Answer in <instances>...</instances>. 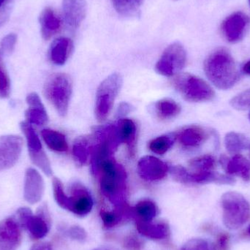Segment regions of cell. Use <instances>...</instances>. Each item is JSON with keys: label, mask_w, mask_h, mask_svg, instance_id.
I'll return each instance as SVG.
<instances>
[{"label": "cell", "mask_w": 250, "mask_h": 250, "mask_svg": "<svg viewBox=\"0 0 250 250\" xmlns=\"http://www.w3.org/2000/svg\"><path fill=\"white\" fill-rule=\"evenodd\" d=\"M41 135L50 149L57 152H65L68 149L67 140L61 132L54 129H42Z\"/></svg>", "instance_id": "25"}, {"label": "cell", "mask_w": 250, "mask_h": 250, "mask_svg": "<svg viewBox=\"0 0 250 250\" xmlns=\"http://www.w3.org/2000/svg\"><path fill=\"white\" fill-rule=\"evenodd\" d=\"M95 250H109V249H97Z\"/></svg>", "instance_id": "47"}, {"label": "cell", "mask_w": 250, "mask_h": 250, "mask_svg": "<svg viewBox=\"0 0 250 250\" xmlns=\"http://www.w3.org/2000/svg\"><path fill=\"white\" fill-rule=\"evenodd\" d=\"M248 233H249L250 236V226L249 228H248Z\"/></svg>", "instance_id": "48"}, {"label": "cell", "mask_w": 250, "mask_h": 250, "mask_svg": "<svg viewBox=\"0 0 250 250\" xmlns=\"http://www.w3.org/2000/svg\"><path fill=\"white\" fill-rule=\"evenodd\" d=\"M186 62L187 53L183 45L180 42H173L163 51L155 70L163 76H176L185 67Z\"/></svg>", "instance_id": "7"}, {"label": "cell", "mask_w": 250, "mask_h": 250, "mask_svg": "<svg viewBox=\"0 0 250 250\" xmlns=\"http://www.w3.org/2000/svg\"><path fill=\"white\" fill-rule=\"evenodd\" d=\"M23 140L17 135L0 137V171L13 167L21 154Z\"/></svg>", "instance_id": "11"}, {"label": "cell", "mask_w": 250, "mask_h": 250, "mask_svg": "<svg viewBox=\"0 0 250 250\" xmlns=\"http://www.w3.org/2000/svg\"><path fill=\"white\" fill-rule=\"evenodd\" d=\"M63 17L70 29H77L84 20L87 12L86 0H63Z\"/></svg>", "instance_id": "15"}, {"label": "cell", "mask_w": 250, "mask_h": 250, "mask_svg": "<svg viewBox=\"0 0 250 250\" xmlns=\"http://www.w3.org/2000/svg\"><path fill=\"white\" fill-rule=\"evenodd\" d=\"M229 236L227 234H221L218 238V248L220 250H227L229 247Z\"/></svg>", "instance_id": "43"}, {"label": "cell", "mask_w": 250, "mask_h": 250, "mask_svg": "<svg viewBox=\"0 0 250 250\" xmlns=\"http://www.w3.org/2000/svg\"></svg>", "instance_id": "52"}, {"label": "cell", "mask_w": 250, "mask_h": 250, "mask_svg": "<svg viewBox=\"0 0 250 250\" xmlns=\"http://www.w3.org/2000/svg\"><path fill=\"white\" fill-rule=\"evenodd\" d=\"M204 70L211 83L220 89H230L239 80L234 60L225 48H219L207 57Z\"/></svg>", "instance_id": "1"}, {"label": "cell", "mask_w": 250, "mask_h": 250, "mask_svg": "<svg viewBox=\"0 0 250 250\" xmlns=\"http://www.w3.org/2000/svg\"><path fill=\"white\" fill-rule=\"evenodd\" d=\"M175 140L176 135L175 136L168 135H161L151 140L148 143V148L155 154H164L173 146Z\"/></svg>", "instance_id": "30"}, {"label": "cell", "mask_w": 250, "mask_h": 250, "mask_svg": "<svg viewBox=\"0 0 250 250\" xmlns=\"http://www.w3.org/2000/svg\"><path fill=\"white\" fill-rule=\"evenodd\" d=\"M44 182L41 175L35 169L28 168L25 174L24 198L30 204L39 202L43 195Z\"/></svg>", "instance_id": "16"}, {"label": "cell", "mask_w": 250, "mask_h": 250, "mask_svg": "<svg viewBox=\"0 0 250 250\" xmlns=\"http://www.w3.org/2000/svg\"><path fill=\"white\" fill-rule=\"evenodd\" d=\"M21 128L26 138L29 156L32 163L41 169L45 175L51 176L53 173L51 163L42 148V144L38 134L32 125L26 122L21 123Z\"/></svg>", "instance_id": "9"}, {"label": "cell", "mask_w": 250, "mask_h": 250, "mask_svg": "<svg viewBox=\"0 0 250 250\" xmlns=\"http://www.w3.org/2000/svg\"><path fill=\"white\" fill-rule=\"evenodd\" d=\"M136 227L138 232L146 237L152 239H163L169 234V228L165 223H151V222L138 220Z\"/></svg>", "instance_id": "24"}, {"label": "cell", "mask_w": 250, "mask_h": 250, "mask_svg": "<svg viewBox=\"0 0 250 250\" xmlns=\"http://www.w3.org/2000/svg\"><path fill=\"white\" fill-rule=\"evenodd\" d=\"M72 92L71 79L65 73L52 75L44 87L45 97L62 117L67 115Z\"/></svg>", "instance_id": "5"}, {"label": "cell", "mask_w": 250, "mask_h": 250, "mask_svg": "<svg viewBox=\"0 0 250 250\" xmlns=\"http://www.w3.org/2000/svg\"><path fill=\"white\" fill-rule=\"evenodd\" d=\"M41 35L45 41H48L61 30V18L51 7H45L40 16Z\"/></svg>", "instance_id": "20"}, {"label": "cell", "mask_w": 250, "mask_h": 250, "mask_svg": "<svg viewBox=\"0 0 250 250\" xmlns=\"http://www.w3.org/2000/svg\"><path fill=\"white\" fill-rule=\"evenodd\" d=\"M181 250H218V248L211 241L195 238L187 242Z\"/></svg>", "instance_id": "33"}, {"label": "cell", "mask_w": 250, "mask_h": 250, "mask_svg": "<svg viewBox=\"0 0 250 250\" xmlns=\"http://www.w3.org/2000/svg\"><path fill=\"white\" fill-rule=\"evenodd\" d=\"M250 23V17L245 13L239 11L232 13L222 23L223 36L232 43L239 42L243 39Z\"/></svg>", "instance_id": "12"}, {"label": "cell", "mask_w": 250, "mask_h": 250, "mask_svg": "<svg viewBox=\"0 0 250 250\" xmlns=\"http://www.w3.org/2000/svg\"><path fill=\"white\" fill-rule=\"evenodd\" d=\"M92 207L93 200L89 190L82 184H73L70 196H67L65 209L78 216H86L92 211Z\"/></svg>", "instance_id": "10"}, {"label": "cell", "mask_w": 250, "mask_h": 250, "mask_svg": "<svg viewBox=\"0 0 250 250\" xmlns=\"http://www.w3.org/2000/svg\"><path fill=\"white\" fill-rule=\"evenodd\" d=\"M189 166L195 172L213 171L215 168L216 160L214 156L205 154L192 159Z\"/></svg>", "instance_id": "31"}, {"label": "cell", "mask_w": 250, "mask_h": 250, "mask_svg": "<svg viewBox=\"0 0 250 250\" xmlns=\"http://www.w3.org/2000/svg\"><path fill=\"white\" fill-rule=\"evenodd\" d=\"M123 82L121 75L113 73L100 84L95 101V117L98 121H105L109 116Z\"/></svg>", "instance_id": "6"}, {"label": "cell", "mask_w": 250, "mask_h": 250, "mask_svg": "<svg viewBox=\"0 0 250 250\" xmlns=\"http://www.w3.org/2000/svg\"><path fill=\"white\" fill-rule=\"evenodd\" d=\"M121 207V206H120ZM122 209V207H121ZM101 218L104 222V226L106 228L114 227L118 224L123 217L122 210L120 211H106L102 210L101 212Z\"/></svg>", "instance_id": "36"}, {"label": "cell", "mask_w": 250, "mask_h": 250, "mask_svg": "<svg viewBox=\"0 0 250 250\" xmlns=\"http://www.w3.org/2000/svg\"><path fill=\"white\" fill-rule=\"evenodd\" d=\"M172 85L184 99L189 102H207L215 96L208 83L190 73H178L172 79Z\"/></svg>", "instance_id": "3"}, {"label": "cell", "mask_w": 250, "mask_h": 250, "mask_svg": "<svg viewBox=\"0 0 250 250\" xmlns=\"http://www.w3.org/2000/svg\"><path fill=\"white\" fill-rule=\"evenodd\" d=\"M221 201L223 223L227 229L237 230L246 224L250 218V205L242 194L226 192Z\"/></svg>", "instance_id": "4"}, {"label": "cell", "mask_w": 250, "mask_h": 250, "mask_svg": "<svg viewBox=\"0 0 250 250\" xmlns=\"http://www.w3.org/2000/svg\"><path fill=\"white\" fill-rule=\"evenodd\" d=\"M17 214L19 216V224L23 228L26 229V224L29 221L30 217L33 215L32 211L29 208L23 207V208H19L17 211Z\"/></svg>", "instance_id": "38"}, {"label": "cell", "mask_w": 250, "mask_h": 250, "mask_svg": "<svg viewBox=\"0 0 250 250\" xmlns=\"http://www.w3.org/2000/svg\"><path fill=\"white\" fill-rule=\"evenodd\" d=\"M68 234L71 239L79 241L85 240L87 236L84 229L79 226H73L70 228V230H68Z\"/></svg>", "instance_id": "39"}, {"label": "cell", "mask_w": 250, "mask_h": 250, "mask_svg": "<svg viewBox=\"0 0 250 250\" xmlns=\"http://www.w3.org/2000/svg\"><path fill=\"white\" fill-rule=\"evenodd\" d=\"M249 118H250V114H249Z\"/></svg>", "instance_id": "50"}, {"label": "cell", "mask_w": 250, "mask_h": 250, "mask_svg": "<svg viewBox=\"0 0 250 250\" xmlns=\"http://www.w3.org/2000/svg\"><path fill=\"white\" fill-rule=\"evenodd\" d=\"M51 227L49 213L45 206L38 208L36 215H32L26 224L31 237L34 239H41L48 234Z\"/></svg>", "instance_id": "17"}, {"label": "cell", "mask_w": 250, "mask_h": 250, "mask_svg": "<svg viewBox=\"0 0 250 250\" xmlns=\"http://www.w3.org/2000/svg\"><path fill=\"white\" fill-rule=\"evenodd\" d=\"M169 171L166 163L153 156H145L138 163V172L143 179L148 182L164 179Z\"/></svg>", "instance_id": "13"}, {"label": "cell", "mask_w": 250, "mask_h": 250, "mask_svg": "<svg viewBox=\"0 0 250 250\" xmlns=\"http://www.w3.org/2000/svg\"><path fill=\"white\" fill-rule=\"evenodd\" d=\"M230 105L235 109L240 110V111L249 109L250 108V89L236 95L230 101Z\"/></svg>", "instance_id": "35"}, {"label": "cell", "mask_w": 250, "mask_h": 250, "mask_svg": "<svg viewBox=\"0 0 250 250\" xmlns=\"http://www.w3.org/2000/svg\"><path fill=\"white\" fill-rule=\"evenodd\" d=\"M17 42V35L14 33L8 34L6 35L1 42L0 45V54L1 55H10L16 46Z\"/></svg>", "instance_id": "37"}, {"label": "cell", "mask_w": 250, "mask_h": 250, "mask_svg": "<svg viewBox=\"0 0 250 250\" xmlns=\"http://www.w3.org/2000/svg\"><path fill=\"white\" fill-rule=\"evenodd\" d=\"M93 143H96L95 137H79L75 141L73 146V155L79 166L86 164L93 148Z\"/></svg>", "instance_id": "23"}, {"label": "cell", "mask_w": 250, "mask_h": 250, "mask_svg": "<svg viewBox=\"0 0 250 250\" xmlns=\"http://www.w3.org/2000/svg\"><path fill=\"white\" fill-rule=\"evenodd\" d=\"M73 49V42L66 37L57 38L51 43L49 48V58L57 65L65 64Z\"/></svg>", "instance_id": "21"}, {"label": "cell", "mask_w": 250, "mask_h": 250, "mask_svg": "<svg viewBox=\"0 0 250 250\" xmlns=\"http://www.w3.org/2000/svg\"><path fill=\"white\" fill-rule=\"evenodd\" d=\"M30 250H52V247L48 242H41L33 245Z\"/></svg>", "instance_id": "44"}, {"label": "cell", "mask_w": 250, "mask_h": 250, "mask_svg": "<svg viewBox=\"0 0 250 250\" xmlns=\"http://www.w3.org/2000/svg\"><path fill=\"white\" fill-rule=\"evenodd\" d=\"M208 138V133L202 126L191 125L184 128L176 135L181 144L186 148H197Z\"/></svg>", "instance_id": "19"}, {"label": "cell", "mask_w": 250, "mask_h": 250, "mask_svg": "<svg viewBox=\"0 0 250 250\" xmlns=\"http://www.w3.org/2000/svg\"><path fill=\"white\" fill-rule=\"evenodd\" d=\"M173 1H179V0H173Z\"/></svg>", "instance_id": "49"}, {"label": "cell", "mask_w": 250, "mask_h": 250, "mask_svg": "<svg viewBox=\"0 0 250 250\" xmlns=\"http://www.w3.org/2000/svg\"><path fill=\"white\" fill-rule=\"evenodd\" d=\"M4 1H5V0H0V8H1V6H2L3 3L4 2ZM1 21H2V19H1V18H0V22Z\"/></svg>", "instance_id": "46"}, {"label": "cell", "mask_w": 250, "mask_h": 250, "mask_svg": "<svg viewBox=\"0 0 250 250\" xmlns=\"http://www.w3.org/2000/svg\"><path fill=\"white\" fill-rule=\"evenodd\" d=\"M225 145L230 154H237L243 150L249 148V139L243 134L229 132L225 138Z\"/></svg>", "instance_id": "27"}, {"label": "cell", "mask_w": 250, "mask_h": 250, "mask_svg": "<svg viewBox=\"0 0 250 250\" xmlns=\"http://www.w3.org/2000/svg\"><path fill=\"white\" fill-rule=\"evenodd\" d=\"M94 173L99 174L103 194L111 204L123 205L126 194V173L124 167L112 158L107 159L98 166Z\"/></svg>", "instance_id": "2"}, {"label": "cell", "mask_w": 250, "mask_h": 250, "mask_svg": "<svg viewBox=\"0 0 250 250\" xmlns=\"http://www.w3.org/2000/svg\"><path fill=\"white\" fill-rule=\"evenodd\" d=\"M134 211L140 220L151 222L158 214V208L153 201L150 200H143L137 204L134 208Z\"/></svg>", "instance_id": "29"}, {"label": "cell", "mask_w": 250, "mask_h": 250, "mask_svg": "<svg viewBox=\"0 0 250 250\" xmlns=\"http://www.w3.org/2000/svg\"><path fill=\"white\" fill-rule=\"evenodd\" d=\"M249 4H250V0H249Z\"/></svg>", "instance_id": "51"}, {"label": "cell", "mask_w": 250, "mask_h": 250, "mask_svg": "<svg viewBox=\"0 0 250 250\" xmlns=\"http://www.w3.org/2000/svg\"><path fill=\"white\" fill-rule=\"evenodd\" d=\"M26 103L29 107H39L43 106L42 101L41 98L38 96V94L35 92L29 94L26 97Z\"/></svg>", "instance_id": "40"}, {"label": "cell", "mask_w": 250, "mask_h": 250, "mask_svg": "<svg viewBox=\"0 0 250 250\" xmlns=\"http://www.w3.org/2000/svg\"><path fill=\"white\" fill-rule=\"evenodd\" d=\"M220 163L229 174L240 176L245 182L250 181V161L241 154L233 157L222 156Z\"/></svg>", "instance_id": "18"}, {"label": "cell", "mask_w": 250, "mask_h": 250, "mask_svg": "<svg viewBox=\"0 0 250 250\" xmlns=\"http://www.w3.org/2000/svg\"><path fill=\"white\" fill-rule=\"evenodd\" d=\"M243 70L247 74L250 75V61L248 62L244 65Z\"/></svg>", "instance_id": "45"}, {"label": "cell", "mask_w": 250, "mask_h": 250, "mask_svg": "<svg viewBox=\"0 0 250 250\" xmlns=\"http://www.w3.org/2000/svg\"><path fill=\"white\" fill-rule=\"evenodd\" d=\"M21 242L20 225L11 217L0 221V250H16Z\"/></svg>", "instance_id": "14"}, {"label": "cell", "mask_w": 250, "mask_h": 250, "mask_svg": "<svg viewBox=\"0 0 250 250\" xmlns=\"http://www.w3.org/2000/svg\"><path fill=\"white\" fill-rule=\"evenodd\" d=\"M142 244L141 243L138 238L129 237L126 240V246L127 247L128 249L130 250H139L141 248Z\"/></svg>", "instance_id": "42"}, {"label": "cell", "mask_w": 250, "mask_h": 250, "mask_svg": "<svg viewBox=\"0 0 250 250\" xmlns=\"http://www.w3.org/2000/svg\"><path fill=\"white\" fill-rule=\"evenodd\" d=\"M114 10L123 16L130 17L136 14L144 0H111Z\"/></svg>", "instance_id": "28"}, {"label": "cell", "mask_w": 250, "mask_h": 250, "mask_svg": "<svg viewBox=\"0 0 250 250\" xmlns=\"http://www.w3.org/2000/svg\"><path fill=\"white\" fill-rule=\"evenodd\" d=\"M170 171L174 179L182 183H215L220 185H233L235 183V179L231 176L214 171L189 172L180 166H173Z\"/></svg>", "instance_id": "8"}, {"label": "cell", "mask_w": 250, "mask_h": 250, "mask_svg": "<svg viewBox=\"0 0 250 250\" xmlns=\"http://www.w3.org/2000/svg\"><path fill=\"white\" fill-rule=\"evenodd\" d=\"M10 93V80L0 56V98H6Z\"/></svg>", "instance_id": "34"}, {"label": "cell", "mask_w": 250, "mask_h": 250, "mask_svg": "<svg viewBox=\"0 0 250 250\" xmlns=\"http://www.w3.org/2000/svg\"><path fill=\"white\" fill-rule=\"evenodd\" d=\"M132 111V107L130 104H127V103H122L120 105H119L118 109L117 111V116L119 118H123L125 117L126 114L130 113Z\"/></svg>", "instance_id": "41"}, {"label": "cell", "mask_w": 250, "mask_h": 250, "mask_svg": "<svg viewBox=\"0 0 250 250\" xmlns=\"http://www.w3.org/2000/svg\"><path fill=\"white\" fill-rule=\"evenodd\" d=\"M25 115L29 124L42 126L47 124L48 121V114L44 105L39 107H29L26 110Z\"/></svg>", "instance_id": "32"}, {"label": "cell", "mask_w": 250, "mask_h": 250, "mask_svg": "<svg viewBox=\"0 0 250 250\" xmlns=\"http://www.w3.org/2000/svg\"><path fill=\"white\" fill-rule=\"evenodd\" d=\"M116 134L120 144L124 143L129 148V154L134 155L136 141V125L129 119H120L115 125Z\"/></svg>", "instance_id": "22"}, {"label": "cell", "mask_w": 250, "mask_h": 250, "mask_svg": "<svg viewBox=\"0 0 250 250\" xmlns=\"http://www.w3.org/2000/svg\"><path fill=\"white\" fill-rule=\"evenodd\" d=\"M156 114L161 120H170L179 115L181 107L176 101L171 99H163L154 105Z\"/></svg>", "instance_id": "26"}]
</instances>
